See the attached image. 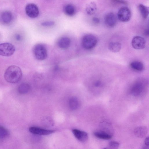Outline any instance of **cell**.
Instances as JSON below:
<instances>
[{"label": "cell", "mask_w": 149, "mask_h": 149, "mask_svg": "<svg viewBox=\"0 0 149 149\" xmlns=\"http://www.w3.org/2000/svg\"><path fill=\"white\" fill-rule=\"evenodd\" d=\"M4 76L5 79L8 82L15 83L21 79L22 72L19 67L15 65H11L6 69Z\"/></svg>", "instance_id": "6da1fadb"}, {"label": "cell", "mask_w": 149, "mask_h": 149, "mask_svg": "<svg viewBox=\"0 0 149 149\" xmlns=\"http://www.w3.org/2000/svg\"><path fill=\"white\" fill-rule=\"evenodd\" d=\"M146 86V83L144 81H138L131 86L130 90V93L135 97L141 96L144 93Z\"/></svg>", "instance_id": "7a4b0ae2"}, {"label": "cell", "mask_w": 149, "mask_h": 149, "mask_svg": "<svg viewBox=\"0 0 149 149\" xmlns=\"http://www.w3.org/2000/svg\"><path fill=\"white\" fill-rule=\"evenodd\" d=\"M97 42V38L95 36L91 34H87L82 38L81 45L84 49L90 50L96 46Z\"/></svg>", "instance_id": "3957f363"}, {"label": "cell", "mask_w": 149, "mask_h": 149, "mask_svg": "<svg viewBox=\"0 0 149 149\" xmlns=\"http://www.w3.org/2000/svg\"><path fill=\"white\" fill-rule=\"evenodd\" d=\"M33 53L36 58L39 60L45 59L47 56V52L45 47L42 44H38L33 49Z\"/></svg>", "instance_id": "277c9868"}, {"label": "cell", "mask_w": 149, "mask_h": 149, "mask_svg": "<svg viewBox=\"0 0 149 149\" xmlns=\"http://www.w3.org/2000/svg\"><path fill=\"white\" fill-rule=\"evenodd\" d=\"M15 48L12 44L4 42L0 44V55L4 56L12 55L15 51Z\"/></svg>", "instance_id": "5b68a950"}, {"label": "cell", "mask_w": 149, "mask_h": 149, "mask_svg": "<svg viewBox=\"0 0 149 149\" xmlns=\"http://www.w3.org/2000/svg\"><path fill=\"white\" fill-rule=\"evenodd\" d=\"M131 15L130 9L127 7H123L120 8L118 11L117 17L121 22H126L130 19Z\"/></svg>", "instance_id": "8992f818"}, {"label": "cell", "mask_w": 149, "mask_h": 149, "mask_svg": "<svg viewBox=\"0 0 149 149\" xmlns=\"http://www.w3.org/2000/svg\"><path fill=\"white\" fill-rule=\"evenodd\" d=\"M26 15L31 18L36 17L39 15V10L37 6L33 3L27 4L25 8Z\"/></svg>", "instance_id": "52a82bcc"}, {"label": "cell", "mask_w": 149, "mask_h": 149, "mask_svg": "<svg viewBox=\"0 0 149 149\" xmlns=\"http://www.w3.org/2000/svg\"><path fill=\"white\" fill-rule=\"evenodd\" d=\"M131 44L134 49H141L145 47L146 41L143 38L137 36L132 38Z\"/></svg>", "instance_id": "ba28073f"}, {"label": "cell", "mask_w": 149, "mask_h": 149, "mask_svg": "<svg viewBox=\"0 0 149 149\" xmlns=\"http://www.w3.org/2000/svg\"><path fill=\"white\" fill-rule=\"evenodd\" d=\"M13 19L12 13L10 11L4 10L0 14V22L4 25L10 24Z\"/></svg>", "instance_id": "9c48e42d"}, {"label": "cell", "mask_w": 149, "mask_h": 149, "mask_svg": "<svg viewBox=\"0 0 149 149\" xmlns=\"http://www.w3.org/2000/svg\"><path fill=\"white\" fill-rule=\"evenodd\" d=\"M29 131L31 133L38 135H48L54 132V130H50L42 129L36 127H31L29 129Z\"/></svg>", "instance_id": "30bf717a"}, {"label": "cell", "mask_w": 149, "mask_h": 149, "mask_svg": "<svg viewBox=\"0 0 149 149\" xmlns=\"http://www.w3.org/2000/svg\"><path fill=\"white\" fill-rule=\"evenodd\" d=\"M104 22L108 27H111L114 26L117 22V18L115 15L113 13H108L105 16Z\"/></svg>", "instance_id": "8fae6325"}, {"label": "cell", "mask_w": 149, "mask_h": 149, "mask_svg": "<svg viewBox=\"0 0 149 149\" xmlns=\"http://www.w3.org/2000/svg\"><path fill=\"white\" fill-rule=\"evenodd\" d=\"M72 131L76 138L80 141L85 142L87 140L88 136L86 132L77 129H73Z\"/></svg>", "instance_id": "7c38bea8"}, {"label": "cell", "mask_w": 149, "mask_h": 149, "mask_svg": "<svg viewBox=\"0 0 149 149\" xmlns=\"http://www.w3.org/2000/svg\"><path fill=\"white\" fill-rule=\"evenodd\" d=\"M70 39L67 37H63L61 38L58 42L59 47L63 49L68 48L70 47Z\"/></svg>", "instance_id": "4fadbf2b"}, {"label": "cell", "mask_w": 149, "mask_h": 149, "mask_svg": "<svg viewBox=\"0 0 149 149\" xmlns=\"http://www.w3.org/2000/svg\"><path fill=\"white\" fill-rule=\"evenodd\" d=\"M148 129L145 126H141L136 128L134 133L137 137L142 138L145 136L148 132Z\"/></svg>", "instance_id": "5bb4252c"}, {"label": "cell", "mask_w": 149, "mask_h": 149, "mask_svg": "<svg viewBox=\"0 0 149 149\" xmlns=\"http://www.w3.org/2000/svg\"><path fill=\"white\" fill-rule=\"evenodd\" d=\"M80 102L78 99L75 97L70 98L69 101V106L71 109L75 110L77 109L79 107Z\"/></svg>", "instance_id": "9a60e30c"}, {"label": "cell", "mask_w": 149, "mask_h": 149, "mask_svg": "<svg viewBox=\"0 0 149 149\" xmlns=\"http://www.w3.org/2000/svg\"><path fill=\"white\" fill-rule=\"evenodd\" d=\"M130 66L133 70L137 71H142L144 68L143 64L141 62L137 61L131 62L130 64Z\"/></svg>", "instance_id": "2e32d148"}, {"label": "cell", "mask_w": 149, "mask_h": 149, "mask_svg": "<svg viewBox=\"0 0 149 149\" xmlns=\"http://www.w3.org/2000/svg\"><path fill=\"white\" fill-rule=\"evenodd\" d=\"M94 134L97 138L104 140H109L112 138V134L103 131L95 132Z\"/></svg>", "instance_id": "e0dca14e"}, {"label": "cell", "mask_w": 149, "mask_h": 149, "mask_svg": "<svg viewBox=\"0 0 149 149\" xmlns=\"http://www.w3.org/2000/svg\"><path fill=\"white\" fill-rule=\"evenodd\" d=\"M121 48V44L118 42H111L109 43L108 45L109 50L113 52H119Z\"/></svg>", "instance_id": "ac0fdd59"}, {"label": "cell", "mask_w": 149, "mask_h": 149, "mask_svg": "<svg viewBox=\"0 0 149 149\" xmlns=\"http://www.w3.org/2000/svg\"><path fill=\"white\" fill-rule=\"evenodd\" d=\"M63 10L65 13L69 16L74 15L76 12V9L74 6L70 4H68L65 5L64 7Z\"/></svg>", "instance_id": "d6986e66"}, {"label": "cell", "mask_w": 149, "mask_h": 149, "mask_svg": "<svg viewBox=\"0 0 149 149\" xmlns=\"http://www.w3.org/2000/svg\"><path fill=\"white\" fill-rule=\"evenodd\" d=\"M97 9L96 3L94 2H91L88 4L86 7V10L88 14L91 15L95 13Z\"/></svg>", "instance_id": "ffe728a7"}, {"label": "cell", "mask_w": 149, "mask_h": 149, "mask_svg": "<svg viewBox=\"0 0 149 149\" xmlns=\"http://www.w3.org/2000/svg\"><path fill=\"white\" fill-rule=\"evenodd\" d=\"M30 88V86L28 83H22L19 86L18 88V91L20 94H25L28 92Z\"/></svg>", "instance_id": "44dd1931"}, {"label": "cell", "mask_w": 149, "mask_h": 149, "mask_svg": "<svg viewBox=\"0 0 149 149\" xmlns=\"http://www.w3.org/2000/svg\"><path fill=\"white\" fill-rule=\"evenodd\" d=\"M139 9L140 13L144 19H146L149 14L148 8L142 4H140L138 6Z\"/></svg>", "instance_id": "7402d4cb"}, {"label": "cell", "mask_w": 149, "mask_h": 149, "mask_svg": "<svg viewBox=\"0 0 149 149\" xmlns=\"http://www.w3.org/2000/svg\"><path fill=\"white\" fill-rule=\"evenodd\" d=\"M9 135L8 130L3 126L0 125V138L4 139L8 137Z\"/></svg>", "instance_id": "603a6c76"}, {"label": "cell", "mask_w": 149, "mask_h": 149, "mask_svg": "<svg viewBox=\"0 0 149 149\" xmlns=\"http://www.w3.org/2000/svg\"><path fill=\"white\" fill-rule=\"evenodd\" d=\"M120 146V143L116 141H112L110 142L109 144L108 148H107L117 149Z\"/></svg>", "instance_id": "cb8c5ba5"}, {"label": "cell", "mask_w": 149, "mask_h": 149, "mask_svg": "<svg viewBox=\"0 0 149 149\" xmlns=\"http://www.w3.org/2000/svg\"><path fill=\"white\" fill-rule=\"evenodd\" d=\"M55 22L53 21H47L42 22L41 25L44 26H50L54 25Z\"/></svg>", "instance_id": "d4e9b609"}, {"label": "cell", "mask_w": 149, "mask_h": 149, "mask_svg": "<svg viewBox=\"0 0 149 149\" xmlns=\"http://www.w3.org/2000/svg\"><path fill=\"white\" fill-rule=\"evenodd\" d=\"M144 144L145 148H149V137H147L144 141Z\"/></svg>", "instance_id": "484cf974"}, {"label": "cell", "mask_w": 149, "mask_h": 149, "mask_svg": "<svg viewBox=\"0 0 149 149\" xmlns=\"http://www.w3.org/2000/svg\"><path fill=\"white\" fill-rule=\"evenodd\" d=\"M94 85L96 87H99L102 86V84L100 81H97L94 82Z\"/></svg>", "instance_id": "4316f807"}, {"label": "cell", "mask_w": 149, "mask_h": 149, "mask_svg": "<svg viewBox=\"0 0 149 149\" xmlns=\"http://www.w3.org/2000/svg\"><path fill=\"white\" fill-rule=\"evenodd\" d=\"M113 2L118 3L126 4L127 2L124 0H112Z\"/></svg>", "instance_id": "83f0119b"}, {"label": "cell", "mask_w": 149, "mask_h": 149, "mask_svg": "<svg viewBox=\"0 0 149 149\" xmlns=\"http://www.w3.org/2000/svg\"><path fill=\"white\" fill-rule=\"evenodd\" d=\"M92 22L95 24H97L100 23V20L98 18L94 17L92 19Z\"/></svg>", "instance_id": "f1b7e54d"}, {"label": "cell", "mask_w": 149, "mask_h": 149, "mask_svg": "<svg viewBox=\"0 0 149 149\" xmlns=\"http://www.w3.org/2000/svg\"><path fill=\"white\" fill-rule=\"evenodd\" d=\"M15 38L17 41H19L21 39V37L19 34H17L15 36Z\"/></svg>", "instance_id": "f546056e"}]
</instances>
